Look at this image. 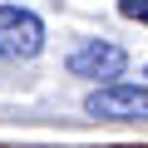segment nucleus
Segmentation results:
<instances>
[{
  "instance_id": "obj_2",
  "label": "nucleus",
  "mask_w": 148,
  "mask_h": 148,
  "mask_svg": "<svg viewBox=\"0 0 148 148\" xmlns=\"http://www.w3.org/2000/svg\"><path fill=\"white\" fill-rule=\"evenodd\" d=\"M45 49V25L35 10L0 5V59H35Z\"/></svg>"
},
{
  "instance_id": "obj_4",
  "label": "nucleus",
  "mask_w": 148,
  "mask_h": 148,
  "mask_svg": "<svg viewBox=\"0 0 148 148\" xmlns=\"http://www.w3.org/2000/svg\"><path fill=\"white\" fill-rule=\"evenodd\" d=\"M119 15H128V20L148 25V0H123V5H119Z\"/></svg>"
},
{
  "instance_id": "obj_1",
  "label": "nucleus",
  "mask_w": 148,
  "mask_h": 148,
  "mask_svg": "<svg viewBox=\"0 0 148 148\" xmlns=\"http://www.w3.org/2000/svg\"><path fill=\"white\" fill-rule=\"evenodd\" d=\"M84 114L89 119H114V123H133V119H148V84H104L84 99Z\"/></svg>"
},
{
  "instance_id": "obj_3",
  "label": "nucleus",
  "mask_w": 148,
  "mask_h": 148,
  "mask_svg": "<svg viewBox=\"0 0 148 148\" xmlns=\"http://www.w3.org/2000/svg\"><path fill=\"white\" fill-rule=\"evenodd\" d=\"M123 69H128V54L119 45H109V40H89V45H79L69 54V74H79V79H109V84H119Z\"/></svg>"
}]
</instances>
